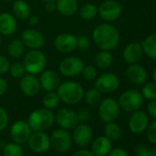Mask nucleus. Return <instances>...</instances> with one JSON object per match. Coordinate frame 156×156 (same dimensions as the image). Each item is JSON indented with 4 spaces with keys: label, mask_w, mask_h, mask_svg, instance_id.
<instances>
[{
    "label": "nucleus",
    "mask_w": 156,
    "mask_h": 156,
    "mask_svg": "<svg viewBox=\"0 0 156 156\" xmlns=\"http://www.w3.org/2000/svg\"><path fill=\"white\" fill-rule=\"evenodd\" d=\"M92 38L100 50L110 51L119 45V31L112 24L101 23L94 29Z\"/></svg>",
    "instance_id": "nucleus-1"
},
{
    "label": "nucleus",
    "mask_w": 156,
    "mask_h": 156,
    "mask_svg": "<svg viewBox=\"0 0 156 156\" xmlns=\"http://www.w3.org/2000/svg\"><path fill=\"white\" fill-rule=\"evenodd\" d=\"M56 93L60 100L68 105H76L80 103L84 98L83 87L74 81H64L60 83Z\"/></svg>",
    "instance_id": "nucleus-2"
},
{
    "label": "nucleus",
    "mask_w": 156,
    "mask_h": 156,
    "mask_svg": "<svg viewBox=\"0 0 156 156\" xmlns=\"http://www.w3.org/2000/svg\"><path fill=\"white\" fill-rule=\"evenodd\" d=\"M28 124L33 131H45L54 123V114L52 110L41 108L33 110L29 118Z\"/></svg>",
    "instance_id": "nucleus-3"
},
{
    "label": "nucleus",
    "mask_w": 156,
    "mask_h": 156,
    "mask_svg": "<svg viewBox=\"0 0 156 156\" xmlns=\"http://www.w3.org/2000/svg\"><path fill=\"white\" fill-rule=\"evenodd\" d=\"M23 65L30 74H40L47 65V58L40 50H30L24 55Z\"/></svg>",
    "instance_id": "nucleus-4"
},
{
    "label": "nucleus",
    "mask_w": 156,
    "mask_h": 156,
    "mask_svg": "<svg viewBox=\"0 0 156 156\" xmlns=\"http://www.w3.org/2000/svg\"><path fill=\"white\" fill-rule=\"evenodd\" d=\"M143 99L140 91L137 89H129L119 96L118 103L122 110L126 112H134L141 108Z\"/></svg>",
    "instance_id": "nucleus-5"
},
{
    "label": "nucleus",
    "mask_w": 156,
    "mask_h": 156,
    "mask_svg": "<svg viewBox=\"0 0 156 156\" xmlns=\"http://www.w3.org/2000/svg\"><path fill=\"white\" fill-rule=\"evenodd\" d=\"M120 113V108L117 100L107 98L101 100L98 105V116L106 123L115 121Z\"/></svg>",
    "instance_id": "nucleus-6"
},
{
    "label": "nucleus",
    "mask_w": 156,
    "mask_h": 156,
    "mask_svg": "<svg viewBox=\"0 0 156 156\" xmlns=\"http://www.w3.org/2000/svg\"><path fill=\"white\" fill-rule=\"evenodd\" d=\"M98 14L103 20L112 22L121 16L122 7L116 0H106L98 8Z\"/></svg>",
    "instance_id": "nucleus-7"
},
{
    "label": "nucleus",
    "mask_w": 156,
    "mask_h": 156,
    "mask_svg": "<svg viewBox=\"0 0 156 156\" xmlns=\"http://www.w3.org/2000/svg\"><path fill=\"white\" fill-rule=\"evenodd\" d=\"M50 138H51V146L56 151L60 153L67 152L72 147V143H73L72 136L67 129L62 128L57 129L51 133Z\"/></svg>",
    "instance_id": "nucleus-8"
},
{
    "label": "nucleus",
    "mask_w": 156,
    "mask_h": 156,
    "mask_svg": "<svg viewBox=\"0 0 156 156\" xmlns=\"http://www.w3.org/2000/svg\"><path fill=\"white\" fill-rule=\"evenodd\" d=\"M85 64L83 61L76 56L64 58L59 64L60 73L66 77H74L81 74Z\"/></svg>",
    "instance_id": "nucleus-9"
},
{
    "label": "nucleus",
    "mask_w": 156,
    "mask_h": 156,
    "mask_svg": "<svg viewBox=\"0 0 156 156\" xmlns=\"http://www.w3.org/2000/svg\"><path fill=\"white\" fill-rule=\"evenodd\" d=\"M95 80V87L104 94L114 93L119 87V77L113 73H104Z\"/></svg>",
    "instance_id": "nucleus-10"
},
{
    "label": "nucleus",
    "mask_w": 156,
    "mask_h": 156,
    "mask_svg": "<svg viewBox=\"0 0 156 156\" xmlns=\"http://www.w3.org/2000/svg\"><path fill=\"white\" fill-rule=\"evenodd\" d=\"M27 142L30 149L36 153H44L51 147V138L45 131H34L30 134Z\"/></svg>",
    "instance_id": "nucleus-11"
},
{
    "label": "nucleus",
    "mask_w": 156,
    "mask_h": 156,
    "mask_svg": "<svg viewBox=\"0 0 156 156\" xmlns=\"http://www.w3.org/2000/svg\"><path fill=\"white\" fill-rule=\"evenodd\" d=\"M54 122H56L60 128L67 130L73 129L80 123L77 113L69 108H61L58 110L57 113L54 114Z\"/></svg>",
    "instance_id": "nucleus-12"
},
{
    "label": "nucleus",
    "mask_w": 156,
    "mask_h": 156,
    "mask_svg": "<svg viewBox=\"0 0 156 156\" xmlns=\"http://www.w3.org/2000/svg\"><path fill=\"white\" fill-rule=\"evenodd\" d=\"M31 129L27 121L18 120L14 122L10 128V137L13 142L23 144L28 141L31 132Z\"/></svg>",
    "instance_id": "nucleus-13"
},
{
    "label": "nucleus",
    "mask_w": 156,
    "mask_h": 156,
    "mask_svg": "<svg viewBox=\"0 0 156 156\" xmlns=\"http://www.w3.org/2000/svg\"><path fill=\"white\" fill-rule=\"evenodd\" d=\"M21 41L25 47L30 50H40L45 42L42 33L35 29H26L23 30L21 33Z\"/></svg>",
    "instance_id": "nucleus-14"
},
{
    "label": "nucleus",
    "mask_w": 156,
    "mask_h": 156,
    "mask_svg": "<svg viewBox=\"0 0 156 156\" xmlns=\"http://www.w3.org/2000/svg\"><path fill=\"white\" fill-rule=\"evenodd\" d=\"M93 137V130L86 123H79L74 129L72 136L73 141L79 147H86L89 144Z\"/></svg>",
    "instance_id": "nucleus-15"
},
{
    "label": "nucleus",
    "mask_w": 156,
    "mask_h": 156,
    "mask_svg": "<svg viewBox=\"0 0 156 156\" xmlns=\"http://www.w3.org/2000/svg\"><path fill=\"white\" fill-rule=\"evenodd\" d=\"M20 88L21 92L27 97H35L41 90V85L39 78L34 74H25L20 78Z\"/></svg>",
    "instance_id": "nucleus-16"
},
{
    "label": "nucleus",
    "mask_w": 156,
    "mask_h": 156,
    "mask_svg": "<svg viewBox=\"0 0 156 156\" xmlns=\"http://www.w3.org/2000/svg\"><path fill=\"white\" fill-rule=\"evenodd\" d=\"M55 49L62 53H69L76 49V36L71 33H61L54 39Z\"/></svg>",
    "instance_id": "nucleus-17"
},
{
    "label": "nucleus",
    "mask_w": 156,
    "mask_h": 156,
    "mask_svg": "<svg viewBox=\"0 0 156 156\" xmlns=\"http://www.w3.org/2000/svg\"><path fill=\"white\" fill-rule=\"evenodd\" d=\"M40 85L41 88L44 89L46 92L56 91L60 85V78L56 72L52 70H43L40 73Z\"/></svg>",
    "instance_id": "nucleus-18"
},
{
    "label": "nucleus",
    "mask_w": 156,
    "mask_h": 156,
    "mask_svg": "<svg viewBox=\"0 0 156 156\" xmlns=\"http://www.w3.org/2000/svg\"><path fill=\"white\" fill-rule=\"evenodd\" d=\"M149 124V118L146 113L140 110H136L132 112L129 119V128L131 132L135 134L142 133Z\"/></svg>",
    "instance_id": "nucleus-19"
},
{
    "label": "nucleus",
    "mask_w": 156,
    "mask_h": 156,
    "mask_svg": "<svg viewBox=\"0 0 156 156\" xmlns=\"http://www.w3.org/2000/svg\"><path fill=\"white\" fill-rule=\"evenodd\" d=\"M142 55H143L142 45L141 43L137 42V41L129 43L124 48L123 52H122L123 60L129 64L137 63L141 59Z\"/></svg>",
    "instance_id": "nucleus-20"
},
{
    "label": "nucleus",
    "mask_w": 156,
    "mask_h": 156,
    "mask_svg": "<svg viewBox=\"0 0 156 156\" xmlns=\"http://www.w3.org/2000/svg\"><path fill=\"white\" fill-rule=\"evenodd\" d=\"M126 75L132 84L137 86L143 85L146 82L148 76L147 71L144 69V67L138 63L130 64L126 71Z\"/></svg>",
    "instance_id": "nucleus-21"
},
{
    "label": "nucleus",
    "mask_w": 156,
    "mask_h": 156,
    "mask_svg": "<svg viewBox=\"0 0 156 156\" xmlns=\"http://www.w3.org/2000/svg\"><path fill=\"white\" fill-rule=\"evenodd\" d=\"M18 24L16 18L8 12L0 14V33L1 35L10 36L17 30Z\"/></svg>",
    "instance_id": "nucleus-22"
},
{
    "label": "nucleus",
    "mask_w": 156,
    "mask_h": 156,
    "mask_svg": "<svg viewBox=\"0 0 156 156\" xmlns=\"http://www.w3.org/2000/svg\"><path fill=\"white\" fill-rule=\"evenodd\" d=\"M112 149V142L106 136L97 138L91 147V151L95 156H107Z\"/></svg>",
    "instance_id": "nucleus-23"
},
{
    "label": "nucleus",
    "mask_w": 156,
    "mask_h": 156,
    "mask_svg": "<svg viewBox=\"0 0 156 156\" xmlns=\"http://www.w3.org/2000/svg\"><path fill=\"white\" fill-rule=\"evenodd\" d=\"M57 11L66 17L74 15L79 9L77 0H56Z\"/></svg>",
    "instance_id": "nucleus-24"
},
{
    "label": "nucleus",
    "mask_w": 156,
    "mask_h": 156,
    "mask_svg": "<svg viewBox=\"0 0 156 156\" xmlns=\"http://www.w3.org/2000/svg\"><path fill=\"white\" fill-rule=\"evenodd\" d=\"M13 16L16 19L24 20L30 16V7L25 0H15L12 6Z\"/></svg>",
    "instance_id": "nucleus-25"
},
{
    "label": "nucleus",
    "mask_w": 156,
    "mask_h": 156,
    "mask_svg": "<svg viewBox=\"0 0 156 156\" xmlns=\"http://www.w3.org/2000/svg\"><path fill=\"white\" fill-rule=\"evenodd\" d=\"M113 62V55L109 51L101 50L95 56V64L101 70H106L110 67Z\"/></svg>",
    "instance_id": "nucleus-26"
},
{
    "label": "nucleus",
    "mask_w": 156,
    "mask_h": 156,
    "mask_svg": "<svg viewBox=\"0 0 156 156\" xmlns=\"http://www.w3.org/2000/svg\"><path fill=\"white\" fill-rule=\"evenodd\" d=\"M143 53H145L149 58L156 60V33L149 35L141 43Z\"/></svg>",
    "instance_id": "nucleus-27"
},
{
    "label": "nucleus",
    "mask_w": 156,
    "mask_h": 156,
    "mask_svg": "<svg viewBox=\"0 0 156 156\" xmlns=\"http://www.w3.org/2000/svg\"><path fill=\"white\" fill-rule=\"evenodd\" d=\"M25 52V45L23 44L21 40H13L8 46V53L11 58L19 59L24 55Z\"/></svg>",
    "instance_id": "nucleus-28"
},
{
    "label": "nucleus",
    "mask_w": 156,
    "mask_h": 156,
    "mask_svg": "<svg viewBox=\"0 0 156 156\" xmlns=\"http://www.w3.org/2000/svg\"><path fill=\"white\" fill-rule=\"evenodd\" d=\"M104 134L110 140H118L121 138L122 129L120 126L114 121L108 122L104 127Z\"/></svg>",
    "instance_id": "nucleus-29"
},
{
    "label": "nucleus",
    "mask_w": 156,
    "mask_h": 156,
    "mask_svg": "<svg viewBox=\"0 0 156 156\" xmlns=\"http://www.w3.org/2000/svg\"><path fill=\"white\" fill-rule=\"evenodd\" d=\"M84 98L87 102V104L90 107H95L99 105V103L102 100V93L97 89L96 87L88 89L84 94Z\"/></svg>",
    "instance_id": "nucleus-30"
},
{
    "label": "nucleus",
    "mask_w": 156,
    "mask_h": 156,
    "mask_svg": "<svg viewBox=\"0 0 156 156\" xmlns=\"http://www.w3.org/2000/svg\"><path fill=\"white\" fill-rule=\"evenodd\" d=\"M60 98L57 95L56 91H50L47 92L43 98H42V105L44 108H48V109H54L56 108L59 104H60Z\"/></svg>",
    "instance_id": "nucleus-31"
},
{
    "label": "nucleus",
    "mask_w": 156,
    "mask_h": 156,
    "mask_svg": "<svg viewBox=\"0 0 156 156\" xmlns=\"http://www.w3.org/2000/svg\"><path fill=\"white\" fill-rule=\"evenodd\" d=\"M78 10H79L80 17L85 20H92L98 15L97 6L91 3H87L83 5L80 9H78Z\"/></svg>",
    "instance_id": "nucleus-32"
},
{
    "label": "nucleus",
    "mask_w": 156,
    "mask_h": 156,
    "mask_svg": "<svg viewBox=\"0 0 156 156\" xmlns=\"http://www.w3.org/2000/svg\"><path fill=\"white\" fill-rule=\"evenodd\" d=\"M141 95L143 98L148 100H155L156 99V82L151 81L144 84L141 88Z\"/></svg>",
    "instance_id": "nucleus-33"
},
{
    "label": "nucleus",
    "mask_w": 156,
    "mask_h": 156,
    "mask_svg": "<svg viewBox=\"0 0 156 156\" xmlns=\"http://www.w3.org/2000/svg\"><path fill=\"white\" fill-rule=\"evenodd\" d=\"M3 156H23V149L16 142L7 143L3 149Z\"/></svg>",
    "instance_id": "nucleus-34"
},
{
    "label": "nucleus",
    "mask_w": 156,
    "mask_h": 156,
    "mask_svg": "<svg viewBox=\"0 0 156 156\" xmlns=\"http://www.w3.org/2000/svg\"><path fill=\"white\" fill-rule=\"evenodd\" d=\"M9 73L13 78H16V79H20L21 77H23L26 74V69L23 65V63L21 62H14L10 65L9 68Z\"/></svg>",
    "instance_id": "nucleus-35"
},
{
    "label": "nucleus",
    "mask_w": 156,
    "mask_h": 156,
    "mask_svg": "<svg viewBox=\"0 0 156 156\" xmlns=\"http://www.w3.org/2000/svg\"><path fill=\"white\" fill-rule=\"evenodd\" d=\"M82 75L87 81H93L98 77V70L94 65L84 66L82 70Z\"/></svg>",
    "instance_id": "nucleus-36"
},
{
    "label": "nucleus",
    "mask_w": 156,
    "mask_h": 156,
    "mask_svg": "<svg viewBox=\"0 0 156 156\" xmlns=\"http://www.w3.org/2000/svg\"><path fill=\"white\" fill-rule=\"evenodd\" d=\"M91 46V41L87 35H80L76 37V49L80 51H86Z\"/></svg>",
    "instance_id": "nucleus-37"
},
{
    "label": "nucleus",
    "mask_w": 156,
    "mask_h": 156,
    "mask_svg": "<svg viewBox=\"0 0 156 156\" xmlns=\"http://www.w3.org/2000/svg\"><path fill=\"white\" fill-rule=\"evenodd\" d=\"M10 62L8 57L0 54V75L9 73L10 68Z\"/></svg>",
    "instance_id": "nucleus-38"
},
{
    "label": "nucleus",
    "mask_w": 156,
    "mask_h": 156,
    "mask_svg": "<svg viewBox=\"0 0 156 156\" xmlns=\"http://www.w3.org/2000/svg\"><path fill=\"white\" fill-rule=\"evenodd\" d=\"M147 138L150 142L156 144V120L151 122L147 130Z\"/></svg>",
    "instance_id": "nucleus-39"
},
{
    "label": "nucleus",
    "mask_w": 156,
    "mask_h": 156,
    "mask_svg": "<svg viewBox=\"0 0 156 156\" xmlns=\"http://www.w3.org/2000/svg\"><path fill=\"white\" fill-rule=\"evenodd\" d=\"M9 124V115L7 111L0 107V131H3Z\"/></svg>",
    "instance_id": "nucleus-40"
},
{
    "label": "nucleus",
    "mask_w": 156,
    "mask_h": 156,
    "mask_svg": "<svg viewBox=\"0 0 156 156\" xmlns=\"http://www.w3.org/2000/svg\"><path fill=\"white\" fill-rule=\"evenodd\" d=\"M77 117H78V120L81 123H86L88 120H90L91 119V113L89 112V110L83 108L80 109L79 111L77 112Z\"/></svg>",
    "instance_id": "nucleus-41"
},
{
    "label": "nucleus",
    "mask_w": 156,
    "mask_h": 156,
    "mask_svg": "<svg viewBox=\"0 0 156 156\" xmlns=\"http://www.w3.org/2000/svg\"><path fill=\"white\" fill-rule=\"evenodd\" d=\"M147 111H148V114H149L151 118L156 119V99H155V100H151V101L148 103Z\"/></svg>",
    "instance_id": "nucleus-42"
},
{
    "label": "nucleus",
    "mask_w": 156,
    "mask_h": 156,
    "mask_svg": "<svg viewBox=\"0 0 156 156\" xmlns=\"http://www.w3.org/2000/svg\"><path fill=\"white\" fill-rule=\"evenodd\" d=\"M108 156H129V154L124 149L115 148V149H111Z\"/></svg>",
    "instance_id": "nucleus-43"
},
{
    "label": "nucleus",
    "mask_w": 156,
    "mask_h": 156,
    "mask_svg": "<svg viewBox=\"0 0 156 156\" xmlns=\"http://www.w3.org/2000/svg\"><path fill=\"white\" fill-rule=\"evenodd\" d=\"M44 9H45V10H46L48 13H53V12L57 11V8H56V2H55V1L45 2Z\"/></svg>",
    "instance_id": "nucleus-44"
},
{
    "label": "nucleus",
    "mask_w": 156,
    "mask_h": 156,
    "mask_svg": "<svg viewBox=\"0 0 156 156\" xmlns=\"http://www.w3.org/2000/svg\"><path fill=\"white\" fill-rule=\"evenodd\" d=\"M8 83L7 81L4 79L3 77L0 76V97H2L3 95L6 94V92L8 91Z\"/></svg>",
    "instance_id": "nucleus-45"
},
{
    "label": "nucleus",
    "mask_w": 156,
    "mask_h": 156,
    "mask_svg": "<svg viewBox=\"0 0 156 156\" xmlns=\"http://www.w3.org/2000/svg\"><path fill=\"white\" fill-rule=\"evenodd\" d=\"M72 156H95V154L91 151L81 149V150H78L77 151H75Z\"/></svg>",
    "instance_id": "nucleus-46"
},
{
    "label": "nucleus",
    "mask_w": 156,
    "mask_h": 156,
    "mask_svg": "<svg viewBox=\"0 0 156 156\" xmlns=\"http://www.w3.org/2000/svg\"><path fill=\"white\" fill-rule=\"evenodd\" d=\"M138 156H156V147L148 149L145 151H143L142 153L139 154Z\"/></svg>",
    "instance_id": "nucleus-47"
},
{
    "label": "nucleus",
    "mask_w": 156,
    "mask_h": 156,
    "mask_svg": "<svg viewBox=\"0 0 156 156\" xmlns=\"http://www.w3.org/2000/svg\"><path fill=\"white\" fill-rule=\"evenodd\" d=\"M39 23V18L37 16H30L28 18V24L30 27H35Z\"/></svg>",
    "instance_id": "nucleus-48"
},
{
    "label": "nucleus",
    "mask_w": 156,
    "mask_h": 156,
    "mask_svg": "<svg viewBox=\"0 0 156 156\" xmlns=\"http://www.w3.org/2000/svg\"><path fill=\"white\" fill-rule=\"evenodd\" d=\"M146 150H148V147L145 146L144 144L140 143V144H139V145L135 148V152H136L137 155H139V154L142 153L143 151H145Z\"/></svg>",
    "instance_id": "nucleus-49"
},
{
    "label": "nucleus",
    "mask_w": 156,
    "mask_h": 156,
    "mask_svg": "<svg viewBox=\"0 0 156 156\" xmlns=\"http://www.w3.org/2000/svg\"><path fill=\"white\" fill-rule=\"evenodd\" d=\"M6 144H7V142L4 140H0V149H4Z\"/></svg>",
    "instance_id": "nucleus-50"
},
{
    "label": "nucleus",
    "mask_w": 156,
    "mask_h": 156,
    "mask_svg": "<svg viewBox=\"0 0 156 156\" xmlns=\"http://www.w3.org/2000/svg\"><path fill=\"white\" fill-rule=\"evenodd\" d=\"M152 79H153L154 82H156V67L152 71Z\"/></svg>",
    "instance_id": "nucleus-51"
},
{
    "label": "nucleus",
    "mask_w": 156,
    "mask_h": 156,
    "mask_svg": "<svg viewBox=\"0 0 156 156\" xmlns=\"http://www.w3.org/2000/svg\"><path fill=\"white\" fill-rule=\"evenodd\" d=\"M43 2H50V1H56V0H42Z\"/></svg>",
    "instance_id": "nucleus-52"
},
{
    "label": "nucleus",
    "mask_w": 156,
    "mask_h": 156,
    "mask_svg": "<svg viewBox=\"0 0 156 156\" xmlns=\"http://www.w3.org/2000/svg\"><path fill=\"white\" fill-rule=\"evenodd\" d=\"M1 43H2V35L0 33V45H1Z\"/></svg>",
    "instance_id": "nucleus-53"
},
{
    "label": "nucleus",
    "mask_w": 156,
    "mask_h": 156,
    "mask_svg": "<svg viewBox=\"0 0 156 156\" xmlns=\"http://www.w3.org/2000/svg\"><path fill=\"white\" fill-rule=\"evenodd\" d=\"M3 1H6V2H12V1H15V0H3Z\"/></svg>",
    "instance_id": "nucleus-54"
}]
</instances>
